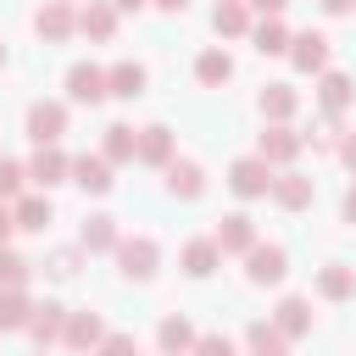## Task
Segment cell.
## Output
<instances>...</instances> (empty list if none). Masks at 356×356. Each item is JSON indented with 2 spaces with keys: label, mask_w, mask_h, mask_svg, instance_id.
<instances>
[{
  "label": "cell",
  "mask_w": 356,
  "mask_h": 356,
  "mask_svg": "<svg viewBox=\"0 0 356 356\" xmlns=\"http://www.w3.org/2000/svg\"><path fill=\"white\" fill-rule=\"evenodd\" d=\"M111 256H117V273H122L128 284H150V278H156V267H161V245H156L150 234H134V239L122 234Z\"/></svg>",
  "instance_id": "6da1fadb"
},
{
  "label": "cell",
  "mask_w": 356,
  "mask_h": 356,
  "mask_svg": "<svg viewBox=\"0 0 356 356\" xmlns=\"http://www.w3.org/2000/svg\"><path fill=\"white\" fill-rule=\"evenodd\" d=\"M273 161L261 156V150H250V156H239L234 167H228V189L239 195V200H261V195H273Z\"/></svg>",
  "instance_id": "7a4b0ae2"
},
{
  "label": "cell",
  "mask_w": 356,
  "mask_h": 356,
  "mask_svg": "<svg viewBox=\"0 0 356 356\" xmlns=\"http://www.w3.org/2000/svg\"><path fill=\"white\" fill-rule=\"evenodd\" d=\"M33 33H39L44 44H67V39L78 33V6H72V0H44V6L33 11Z\"/></svg>",
  "instance_id": "3957f363"
},
{
  "label": "cell",
  "mask_w": 356,
  "mask_h": 356,
  "mask_svg": "<svg viewBox=\"0 0 356 356\" xmlns=\"http://www.w3.org/2000/svg\"><path fill=\"white\" fill-rule=\"evenodd\" d=\"M106 95H111L106 67H95V61H72V67H67V100H72V106H100Z\"/></svg>",
  "instance_id": "277c9868"
},
{
  "label": "cell",
  "mask_w": 356,
  "mask_h": 356,
  "mask_svg": "<svg viewBox=\"0 0 356 356\" xmlns=\"http://www.w3.org/2000/svg\"><path fill=\"white\" fill-rule=\"evenodd\" d=\"M161 189H167L172 200H200V195H206V167L189 161V156H172V161L161 167Z\"/></svg>",
  "instance_id": "5b68a950"
},
{
  "label": "cell",
  "mask_w": 356,
  "mask_h": 356,
  "mask_svg": "<svg viewBox=\"0 0 356 356\" xmlns=\"http://www.w3.org/2000/svg\"><path fill=\"white\" fill-rule=\"evenodd\" d=\"M284 273H289V250H284V245H273V239L261 245V239H256V245L245 250V278H250V284H284Z\"/></svg>",
  "instance_id": "8992f818"
},
{
  "label": "cell",
  "mask_w": 356,
  "mask_h": 356,
  "mask_svg": "<svg viewBox=\"0 0 356 356\" xmlns=\"http://www.w3.org/2000/svg\"><path fill=\"white\" fill-rule=\"evenodd\" d=\"M284 56H289L295 72H312V78H317V72L328 67V33H317V28L289 33V50H284Z\"/></svg>",
  "instance_id": "52a82bcc"
},
{
  "label": "cell",
  "mask_w": 356,
  "mask_h": 356,
  "mask_svg": "<svg viewBox=\"0 0 356 356\" xmlns=\"http://www.w3.org/2000/svg\"><path fill=\"white\" fill-rule=\"evenodd\" d=\"M67 134V100H33L28 106V139L33 145H61Z\"/></svg>",
  "instance_id": "ba28073f"
},
{
  "label": "cell",
  "mask_w": 356,
  "mask_h": 356,
  "mask_svg": "<svg viewBox=\"0 0 356 356\" xmlns=\"http://www.w3.org/2000/svg\"><path fill=\"white\" fill-rule=\"evenodd\" d=\"M256 150H261L273 167H295V156L306 150V134H295L289 122H267L261 139H256Z\"/></svg>",
  "instance_id": "9c48e42d"
},
{
  "label": "cell",
  "mask_w": 356,
  "mask_h": 356,
  "mask_svg": "<svg viewBox=\"0 0 356 356\" xmlns=\"http://www.w3.org/2000/svg\"><path fill=\"white\" fill-rule=\"evenodd\" d=\"M28 184H33V189L72 184V156H61L56 145H39V150H33V161H28Z\"/></svg>",
  "instance_id": "30bf717a"
},
{
  "label": "cell",
  "mask_w": 356,
  "mask_h": 356,
  "mask_svg": "<svg viewBox=\"0 0 356 356\" xmlns=\"http://www.w3.org/2000/svg\"><path fill=\"white\" fill-rule=\"evenodd\" d=\"M78 33L89 44H111L117 39V0H89L78 6Z\"/></svg>",
  "instance_id": "8fae6325"
},
{
  "label": "cell",
  "mask_w": 356,
  "mask_h": 356,
  "mask_svg": "<svg viewBox=\"0 0 356 356\" xmlns=\"http://www.w3.org/2000/svg\"><path fill=\"white\" fill-rule=\"evenodd\" d=\"M273 200H278L284 211H306V206L317 200V184H312L306 172H295V167H278V172H273Z\"/></svg>",
  "instance_id": "7c38bea8"
},
{
  "label": "cell",
  "mask_w": 356,
  "mask_h": 356,
  "mask_svg": "<svg viewBox=\"0 0 356 356\" xmlns=\"http://www.w3.org/2000/svg\"><path fill=\"white\" fill-rule=\"evenodd\" d=\"M61 328H67V306H61V300H33L22 334H28L33 345H61Z\"/></svg>",
  "instance_id": "4fadbf2b"
},
{
  "label": "cell",
  "mask_w": 356,
  "mask_h": 356,
  "mask_svg": "<svg viewBox=\"0 0 356 356\" xmlns=\"http://www.w3.org/2000/svg\"><path fill=\"white\" fill-rule=\"evenodd\" d=\"M350 100H356V78H350V72L323 67V72H317V106H323V111H334V117H345V111H350Z\"/></svg>",
  "instance_id": "5bb4252c"
},
{
  "label": "cell",
  "mask_w": 356,
  "mask_h": 356,
  "mask_svg": "<svg viewBox=\"0 0 356 356\" xmlns=\"http://www.w3.org/2000/svg\"><path fill=\"white\" fill-rule=\"evenodd\" d=\"M211 239L222 245V256H245V250L256 245V222H250V211H228V217H217Z\"/></svg>",
  "instance_id": "9a60e30c"
},
{
  "label": "cell",
  "mask_w": 356,
  "mask_h": 356,
  "mask_svg": "<svg viewBox=\"0 0 356 356\" xmlns=\"http://www.w3.org/2000/svg\"><path fill=\"white\" fill-rule=\"evenodd\" d=\"M11 211H17V228H22V234H44V228L56 222V206H50V189H39V195H28V189H22V195L11 200Z\"/></svg>",
  "instance_id": "2e32d148"
},
{
  "label": "cell",
  "mask_w": 356,
  "mask_h": 356,
  "mask_svg": "<svg viewBox=\"0 0 356 356\" xmlns=\"http://www.w3.org/2000/svg\"><path fill=\"white\" fill-rule=\"evenodd\" d=\"M250 22H256V11L245 0H217L211 6V33L217 39H250Z\"/></svg>",
  "instance_id": "e0dca14e"
},
{
  "label": "cell",
  "mask_w": 356,
  "mask_h": 356,
  "mask_svg": "<svg viewBox=\"0 0 356 356\" xmlns=\"http://www.w3.org/2000/svg\"><path fill=\"white\" fill-rule=\"evenodd\" d=\"M117 239H122V228H117V217H106V211L83 217V228H78V245H83L89 256H111Z\"/></svg>",
  "instance_id": "ac0fdd59"
},
{
  "label": "cell",
  "mask_w": 356,
  "mask_h": 356,
  "mask_svg": "<svg viewBox=\"0 0 356 356\" xmlns=\"http://www.w3.org/2000/svg\"><path fill=\"white\" fill-rule=\"evenodd\" d=\"M178 267L189 273V278H211L217 267H222V245L206 234V239H189L184 250H178Z\"/></svg>",
  "instance_id": "d6986e66"
},
{
  "label": "cell",
  "mask_w": 356,
  "mask_h": 356,
  "mask_svg": "<svg viewBox=\"0 0 356 356\" xmlns=\"http://www.w3.org/2000/svg\"><path fill=\"white\" fill-rule=\"evenodd\" d=\"M100 156H106L111 167L134 161V156H139V128H128V122H106V128H100Z\"/></svg>",
  "instance_id": "ffe728a7"
},
{
  "label": "cell",
  "mask_w": 356,
  "mask_h": 356,
  "mask_svg": "<svg viewBox=\"0 0 356 356\" xmlns=\"http://www.w3.org/2000/svg\"><path fill=\"white\" fill-rule=\"evenodd\" d=\"M178 150H172V128L167 122H145L139 128V156L134 161H145V167H167Z\"/></svg>",
  "instance_id": "44dd1931"
},
{
  "label": "cell",
  "mask_w": 356,
  "mask_h": 356,
  "mask_svg": "<svg viewBox=\"0 0 356 356\" xmlns=\"http://www.w3.org/2000/svg\"><path fill=\"white\" fill-rule=\"evenodd\" d=\"M100 339H106V323H100V312H67L61 345H72V350H95Z\"/></svg>",
  "instance_id": "7402d4cb"
},
{
  "label": "cell",
  "mask_w": 356,
  "mask_h": 356,
  "mask_svg": "<svg viewBox=\"0 0 356 356\" xmlns=\"http://www.w3.org/2000/svg\"><path fill=\"white\" fill-rule=\"evenodd\" d=\"M228 78H234V56H228L222 44H211V50L195 56V83H200V89H222Z\"/></svg>",
  "instance_id": "603a6c76"
},
{
  "label": "cell",
  "mask_w": 356,
  "mask_h": 356,
  "mask_svg": "<svg viewBox=\"0 0 356 356\" xmlns=\"http://www.w3.org/2000/svg\"><path fill=\"white\" fill-rule=\"evenodd\" d=\"M256 106H261V117H267V122H289V117L300 111V95H295V83H261Z\"/></svg>",
  "instance_id": "cb8c5ba5"
},
{
  "label": "cell",
  "mask_w": 356,
  "mask_h": 356,
  "mask_svg": "<svg viewBox=\"0 0 356 356\" xmlns=\"http://www.w3.org/2000/svg\"><path fill=\"white\" fill-rule=\"evenodd\" d=\"M72 184H78L83 195H106L117 178H111V161H106V156H72Z\"/></svg>",
  "instance_id": "d4e9b609"
},
{
  "label": "cell",
  "mask_w": 356,
  "mask_h": 356,
  "mask_svg": "<svg viewBox=\"0 0 356 356\" xmlns=\"http://www.w3.org/2000/svg\"><path fill=\"white\" fill-rule=\"evenodd\" d=\"M273 323H278L289 339H306L317 317H312V300H306V295H284V300H278V312H273Z\"/></svg>",
  "instance_id": "484cf974"
},
{
  "label": "cell",
  "mask_w": 356,
  "mask_h": 356,
  "mask_svg": "<svg viewBox=\"0 0 356 356\" xmlns=\"http://www.w3.org/2000/svg\"><path fill=\"white\" fill-rule=\"evenodd\" d=\"M145 78H150V72H145L139 61H111V67H106L111 100H139V95H145Z\"/></svg>",
  "instance_id": "4316f807"
},
{
  "label": "cell",
  "mask_w": 356,
  "mask_h": 356,
  "mask_svg": "<svg viewBox=\"0 0 356 356\" xmlns=\"http://www.w3.org/2000/svg\"><path fill=\"white\" fill-rule=\"evenodd\" d=\"M350 295H356V267H345V261L317 267V300H350Z\"/></svg>",
  "instance_id": "83f0119b"
},
{
  "label": "cell",
  "mask_w": 356,
  "mask_h": 356,
  "mask_svg": "<svg viewBox=\"0 0 356 356\" xmlns=\"http://www.w3.org/2000/svg\"><path fill=\"white\" fill-rule=\"evenodd\" d=\"M250 44H256V56H284V50H289V28H284V17H261V22H250Z\"/></svg>",
  "instance_id": "f1b7e54d"
},
{
  "label": "cell",
  "mask_w": 356,
  "mask_h": 356,
  "mask_svg": "<svg viewBox=\"0 0 356 356\" xmlns=\"http://www.w3.org/2000/svg\"><path fill=\"white\" fill-rule=\"evenodd\" d=\"M289 345H295V339H289V334H284V328H278L273 317H267V323H250V328H245V350H261V356H284Z\"/></svg>",
  "instance_id": "f546056e"
},
{
  "label": "cell",
  "mask_w": 356,
  "mask_h": 356,
  "mask_svg": "<svg viewBox=\"0 0 356 356\" xmlns=\"http://www.w3.org/2000/svg\"><path fill=\"white\" fill-rule=\"evenodd\" d=\"M28 312H33L28 289H0V334H22L28 328Z\"/></svg>",
  "instance_id": "4dcf8cb0"
},
{
  "label": "cell",
  "mask_w": 356,
  "mask_h": 356,
  "mask_svg": "<svg viewBox=\"0 0 356 356\" xmlns=\"http://www.w3.org/2000/svg\"><path fill=\"white\" fill-rule=\"evenodd\" d=\"M339 139H345V117H334V111H323V122L306 134V145L317 156H339Z\"/></svg>",
  "instance_id": "1f68e13d"
},
{
  "label": "cell",
  "mask_w": 356,
  "mask_h": 356,
  "mask_svg": "<svg viewBox=\"0 0 356 356\" xmlns=\"http://www.w3.org/2000/svg\"><path fill=\"white\" fill-rule=\"evenodd\" d=\"M28 278H33V261L17 256L11 245H0V289H28Z\"/></svg>",
  "instance_id": "d6a6232c"
},
{
  "label": "cell",
  "mask_w": 356,
  "mask_h": 356,
  "mask_svg": "<svg viewBox=\"0 0 356 356\" xmlns=\"http://www.w3.org/2000/svg\"><path fill=\"white\" fill-rule=\"evenodd\" d=\"M195 339H200V334H195L184 317H161V328H156V345H161V350H195Z\"/></svg>",
  "instance_id": "836d02e7"
},
{
  "label": "cell",
  "mask_w": 356,
  "mask_h": 356,
  "mask_svg": "<svg viewBox=\"0 0 356 356\" xmlns=\"http://www.w3.org/2000/svg\"><path fill=\"white\" fill-rule=\"evenodd\" d=\"M83 245H61V250H50V261H44V273L50 278H78V267H83Z\"/></svg>",
  "instance_id": "e575fe53"
},
{
  "label": "cell",
  "mask_w": 356,
  "mask_h": 356,
  "mask_svg": "<svg viewBox=\"0 0 356 356\" xmlns=\"http://www.w3.org/2000/svg\"><path fill=\"white\" fill-rule=\"evenodd\" d=\"M28 189V161H6L0 156V200H17Z\"/></svg>",
  "instance_id": "d590c367"
},
{
  "label": "cell",
  "mask_w": 356,
  "mask_h": 356,
  "mask_svg": "<svg viewBox=\"0 0 356 356\" xmlns=\"http://www.w3.org/2000/svg\"><path fill=\"white\" fill-rule=\"evenodd\" d=\"M195 350H222V356H228V350H234V339H228V334H200V339H195Z\"/></svg>",
  "instance_id": "8d00e7d4"
},
{
  "label": "cell",
  "mask_w": 356,
  "mask_h": 356,
  "mask_svg": "<svg viewBox=\"0 0 356 356\" xmlns=\"http://www.w3.org/2000/svg\"><path fill=\"white\" fill-rule=\"evenodd\" d=\"M339 161L356 172V128H345V139H339Z\"/></svg>",
  "instance_id": "74e56055"
},
{
  "label": "cell",
  "mask_w": 356,
  "mask_h": 356,
  "mask_svg": "<svg viewBox=\"0 0 356 356\" xmlns=\"http://www.w3.org/2000/svg\"><path fill=\"white\" fill-rule=\"evenodd\" d=\"M245 6H250L256 17H284V6H289V0H245Z\"/></svg>",
  "instance_id": "f35d334b"
},
{
  "label": "cell",
  "mask_w": 356,
  "mask_h": 356,
  "mask_svg": "<svg viewBox=\"0 0 356 356\" xmlns=\"http://www.w3.org/2000/svg\"><path fill=\"white\" fill-rule=\"evenodd\" d=\"M17 234V211H11V200H0V245Z\"/></svg>",
  "instance_id": "ab89813d"
},
{
  "label": "cell",
  "mask_w": 356,
  "mask_h": 356,
  "mask_svg": "<svg viewBox=\"0 0 356 356\" xmlns=\"http://www.w3.org/2000/svg\"><path fill=\"white\" fill-rule=\"evenodd\" d=\"M317 6H323V11H328V17H345V11H350V6H356V0H317Z\"/></svg>",
  "instance_id": "60d3db41"
},
{
  "label": "cell",
  "mask_w": 356,
  "mask_h": 356,
  "mask_svg": "<svg viewBox=\"0 0 356 356\" xmlns=\"http://www.w3.org/2000/svg\"><path fill=\"white\" fill-rule=\"evenodd\" d=\"M339 211H345V222H356V184L345 189V206H339Z\"/></svg>",
  "instance_id": "b9f144b4"
},
{
  "label": "cell",
  "mask_w": 356,
  "mask_h": 356,
  "mask_svg": "<svg viewBox=\"0 0 356 356\" xmlns=\"http://www.w3.org/2000/svg\"><path fill=\"white\" fill-rule=\"evenodd\" d=\"M150 6H156V11H172V17H178V11L189 6V0H150Z\"/></svg>",
  "instance_id": "7bdbcfd3"
},
{
  "label": "cell",
  "mask_w": 356,
  "mask_h": 356,
  "mask_svg": "<svg viewBox=\"0 0 356 356\" xmlns=\"http://www.w3.org/2000/svg\"><path fill=\"white\" fill-rule=\"evenodd\" d=\"M150 0H117V11H145Z\"/></svg>",
  "instance_id": "ee69618b"
},
{
  "label": "cell",
  "mask_w": 356,
  "mask_h": 356,
  "mask_svg": "<svg viewBox=\"0 0 356 356\" xmlns=\"http://www.w3.org/2000/svg\"><path fill=\"white\" fill-rule=\"evenodd\" d=\"M0 67H6V44H0Z\"/></svg>",
  "instance_id": "f6af8a7d"
},
{
  "label": "cell",
  "mask_w": 356,
  "mask_h": 356,
  "mask_svg": "<svg viewBox=\"0 0 356 356\" xmlns=\"http://www.w3.org/2000/svg\"><path fill=\"white\" fill-rule=\"evenodd\" d=\"M72 6H78V0H72Z\"/></svg>",
  "instance_id": "bcb514c9"
}]
</instances>
